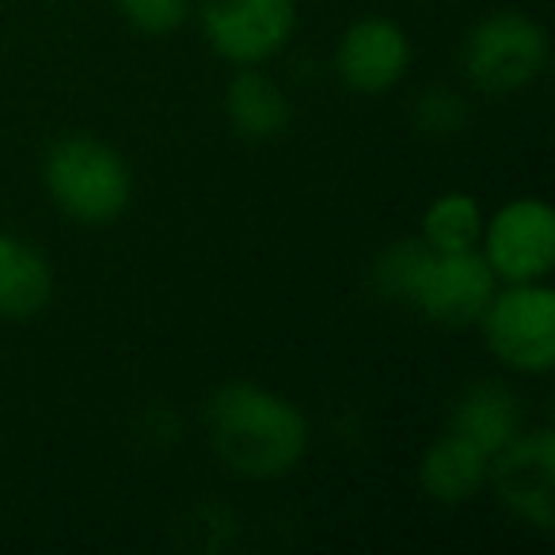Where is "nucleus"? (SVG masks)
<instances>
[{
    "instance_id": "f257e3e1",
    "label": "nucleus",
    "mask_w": 555,
    "mask_h": 555,
    "mask_svg": "<svg viewBox=\"0 0 555 555\" xmlns=\"http://www.w3.org/2000/svg\"><path fill=\"white\" fill-rule=\"evenodd\" d=\"M206 430L217 461L244 479H278L309 453V418L286 396L259 385H224L209 396Z\"/></svg>"
},
{
    "instance_id": "f03ea898",
    "label": "nucleus",
    "mask_w": 555,
    "mask_h": 555,
    "mask_svg": "<svg viewBox=\"0 0 555 555\" xmlns=\"http://www.w3.org/2000/svg\"><path fill=\"white\" fill-rule=\"evenodd\" d=\"M42 179L65 217L80 224H111L126 214L133 198V171L107 141L73 133L47 153Z\"/></svg>"
},
{
    "instance_id": "7ed1b4c3",
    "label": "nucleus",
    "mask_w": 555,
    "mask_h": 555,
    "mask_svg": "<svg viewBox=\"0 0 555 555\" xmlns=\"http://www.w3.org/2000/svg\"><path fill=\"white\" fill-rule=\"evenodd\" d=\"M464 73L483 95H514L547 65V35L532 16L502 9L483 16L464 39Z\"/></svg>"
},
{
    "instance_id": "20e7f679",
    "label": "nucleus",
    "mask_w": 555,
    "mask_h": 555,
    "mask_svg": "<svg viewBox=\"0 0 555 555\" xmlns=\"http://www.w3.org/2000/svg\"><path fill=\"white\" fill-rule=\"evenodd\" d=\"M479 327L487 350L506 370L540 377L555 365V294L544 282H509L506 289H494Z\"/></svg>"
},
{
    "instance_id": "39448f33",
    "label": "nucleus",
    "mask_w": 555,
    "mask_h": 555,
    "mask_svg": "<svg viewBox=\"0 0 555 555\" xmlns=\"http://www.w3.org/2000/svg\"><path fill=\"white\" fill-rule=\"evenodd\" d=\"M202 35L232 65H262L286 50L297 27V0H202Z\"/></svg>"
},
{
    "instance_id": "423d86ee",
    "label": "nucleus",
    "mask_w": 555,
    "mask_h": 555,
    "mask_svg": "<svg viewBox=\"0 0 555 555\" xmlns=\"http://www.w3.org/2000/svg\"><path fill=\"white\" fill-rule=\"evenodd\" d=\"M479 255L499 282H544L555 267V214L544 198H514L483 221Z\"/></svg>"
},
{
    "instance_id": "0eeeda50",
    "label": "nucleus",
    "mask_w": 555,
    "mask_h": 555,
    "mask_svg": "<svg viewBox=\"0 0 555 555\" xmlns=\"http://www.w3.org/2000/svg\"><path fill=\"white\" fill-rule=\"evenodd\" d=\"M494 289H499V278L487 267L479 247L472 251H434L430 247L408 305L441 327H468L479 324Z\"/></svg>"
},
{
    "instance_id": "6e6552de",
    "label": "nucleus",
    "mask_w": 555,
    "mask_h": 555,
    "mask_svg": "<svg viewBox=\"0 0 555 555\" xmlns=\"http://www.w3.org/2000/svg\"><path fill=\"white\" fill-rule=\"evenodd\" d=\"M487 483L502 499V506L525 525L552 532L555 525V434L521 430L509 446L491 456Z\"/></svg>"
},
{
    "instance_id": "1a4fd4ad",
    "label": "nucleus",
    "mask_w": 555,
    "mask_h": 555,
    "mask_svg": "<svg viewBox=\"0 0 555 555\" xmlns=\"http://www.w3.org/2000/svg\"><path fill=\"white\" fill-rule=\"evenodd\" d=\"M411 65V39L392 20H358L335 50V69L354 92L380 95L403 80Z\"/></svg>"
},
{
    "instance_id": "9d476101",
    "label": "nucleus",
    "mask_w": 555,
    "mask_h": 555,
    "mask_svg": "<svg viewBox=\"0 0 555 555\" xmlns=\"http://www.w3.org/2000/svg\"><path fill=\"white\" fill-rule=\"evenodd\" d=\"M487 472H491V456L449 430L426 446L423 461H418V483L441 506H461L483 491Z\"/></svg>"
},
{
    "instance_id": "9b49d317",
    "label": "nucleus",
    "mask_w": 555,
    "mask_h": 555,
    "mask_svg": "<svg viewBox=\"0 0 555 555\" xmlns=\"http://www.w3.org/2000/svg\"><path fill=\"white\" fill-rule=\"evenodd\" d=\"M224 115H229L232 130L244 141H255V145L282 138L289 130V122H294L289 95L282 92L278 80H270L255 65H244L232 77L229 92H224Z\"/></svg>"
},
{
    "instance_id": "f8f14e48",
    "label": "nucleus",
    "mask_w": 555,
    "mask_h": 555,
    "mask_svg": "<svg viewBox=\"0 0 555 555\" xmlns=\"http://www.w3.org/2000/svg\"><path fill=\"white\" fill-rule=\"evenodd\" d=\"M449 430L468 438L472 446H479L487 456H494L502 446L517 438L525 430L521 403L499 380H479L468 392L456 400L453 418H449Z\"/></svg>"
},
{
    "instance_id": "ddd939ff",
    "label": "nucleus",
    "mask_w": 555,
    "mask_h": 555,
    "mask_svg": "<svg viewBox=\"0 0 555 555\" xmlns=\"http://www.w3.org/2000/svg\"><path fill=\"white\" fill-rule=\"evenodd\" d=\"M54 297V270L35 244L0 236V317L31 320Z\"/></svg>"
},
{
    "instance_id": "4468645a",
    "label": "nucleus",
    "mask_w": 555,
    "mask_h": 555,
    "mask_svg": "<svg viewBox=\"0 0 555 555\" xmlns=\"http://www.w3.org/2000/svg\"><path fill=\"white\" fill-rule=\"evenodd\" d=\"M483 209L472 194L464 191H449L441 198H434L423 214V236L434 251H472L479 247L483 236Z\"/></svg>"
},
{
    "instance_id": "2eb2a0df",
    "label": "nucleus",
    "mask_w": 555,
    "mask_h": 555,
    "mask_svg": "<svg viewBox=\"0 0 555 555\" xmlns=\"http://www.w3.org/2000/svg\"><path fill=\"white\" fill-rule=\"evenodd\" d=\"M115 4L145 35H171L191 16V0H115Z\"/></svg>"
},
{
    "instance_id": "dca6fc26",
    "label": "nucleus",
    "mask_w": 555,
    "mask_h": 555,
    "mask_svg": "<svg viewBox=\"0 0 555 555\" xmlns=\"http://www.w3.org/2000/svg\"><path fill=\"white\" fill-rule=\"evenodd\" d=\"M468 122V107L456 92H426L415 107V126L426 138H449L461 133Z\"/></svg>"
}]
</instances>
